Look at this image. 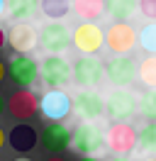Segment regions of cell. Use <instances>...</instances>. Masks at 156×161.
<instances>
[{
    "mask_svg": "<svg viewBox=\"0 0 156 161\" xmlns=\"http://www.w3.org/2000/svg\"><path fill=\"white\" fill-rule=\"evenodd\" d=\"M15 161H32V159H27V156H17Z\"/></svg>",
    "mask_w": 156,
    "mask_h": 161,
    "instance_id": "obj_33",
    "label": "cell"
},
{
    "mask_svg": "<svg viewBox=\"0 0 156 161\" xmlns=\"http://www.w3.org/2000/svg\"><path fill=\"white\" fill-rule=\"evenodd\" d=\"M136 76H139V80H142L144 86L156 88V56L142 59V64L136 66Z\"/></svg>",
    "mask_w": 156,
    "mask_h": 161,
    "instance_id": "obj_23",
    "label": "cell"
},
{
    "mask_svg": "<svg viewBox=\"0 0 156 161\" xmlns=\"http://www.w3.org/2000/svg\"><path fill=\"white\" fill-rule=\"evenodd\" d=\"M105 47L112 51V56H125L136 47V32L129 22H112V27L105 32Z\"/></svg>",
    "mask_w": 156,
    "mask_h": 161,
    "instance_id": "obj_7",
    "label": "cell"
},
{
    "mask_svg": "<svg viewBox=\"0 0 156 161\" xmlns=\"http://www.w3.org/2000/svg\"><path fill=\"white\" fill-rule=\"evenodd\" d=\"M78 161H100V159H98V156H81Z\"/></svg>",
    "mask_w": 156,
    "mask_h": 161,
    "instance_id": "obj_29",
    "label": "cell"
},
{
    "mask_svg": "<svg viewBox=\"0 0 156 161\" xmlns=\"http://www.w3.org/2000/svg\"><path fill=\"white\" fill-rule=\"evenodd\" d=\"M103 142L112 154H117L122 159L136 149V130L129 122H112L103 134Z\"/></svg>",
    "mask_w": 156,
    "mask_h": 161,
    "instance_id": "obj_1",
    "label": "cell"
},
{
    "mask_svg": "<svg viewBox=\"0 0 156 161\" xmlns=\"http://www.w3.org/2000/svg\"><path fill=\"white\" fill-rule=\"evenodd\" d=\"M5 108H8V112L15 120H32L39 110V98L29 88H20L8 98Z\"/></svg>",
    "mask_w": 156,
    "mask_h": 161,
    "instance_id": "obj_12",
    "label": "cell"
},
{
    "mask_svg": "<svg viewBox=\"0 0 156 161\" xmlns=\"http://www.w3.org/2000/svg\"><path fill=\"white\" fill-rule=\"evenodd\" d=\"M42 147L49 151V154H64V151L71 147V130L61 122H49L44 132H42Z\"/></svg>",
    "mask_w": 156,
    "mask_h": 161,
    "instance_id": "obj_15",
    "label": "cell"
},
{
    "mask_svg": "<svg viewBox=\"0 0 156 161\" xmlns=\"http://www.w3.org/2000/svg\"><path fill=\"white\" fill-rule=\"evenodd\" d=\"M136 5H139V12H142L144 17L156 22V0H136Z\"/></svg>",
    "mask_w": 156,
    "mask_h": 161,
    "instance_id": "obj_25",
    "label": "cell"
},
{
    "mask_svg": "<svg viewBox=\"0 0 156 161\" xmlns=\"http://www.w3.org/2000/svg\"><path fill=\"white\" fill-rule=\"evenodd\" d=\"M47 161H66V159H64V156H49Z\"/></svg>",
    "mask_w": 156,
    "mask_h": 161,
    "instance_id": "obj_31",
    "label": "cell"
},
{
    "mask_svg": "<svg viewBox=\"0 0 156 161\" xmlns=\"http://www.w3.org/2000/svg\"><path fill=\"white\" fill-rule=\"evenodd\" d=\"M42 115L51 122H61L71 115V95L66 91H47L39 100Z\"/></svg>",
    "mask_w": 156,
    "mask_h": 161,
    "instance_id": "obj_11",
    "label": "cell"
},
{
    "mask_svg": "<svg viewBox=\"0 0 156 161\" xmlns=\"http://www.w3.org/2000/svg\"><path fill=\"white\" fill-rule=\"evenodd\" d=\"M105 112L112 122H127L136 112V95L127 88H115L105 100Z\"/></svg>",
    "mask_w": 156,
    "mask_h": 161,
    "instance_id": "obj_6",
    "label": "cell"
},
{
    "mask_svg": "<svg viewBox=\"0 0 156 161\" xmlns=\"http://www.w3.org/2000/svg\"><path fill=\"white\" fill-rule=\"evenodd\" d=\"M139 44L144 51H149V56H156V22L144 25V30L139 32Z\"/></svg>",
    "mask_w": 156,
    "mask_h": 161,
    "instance_id": "obj_24",
    "label": "cell"
},
{
    "mask_svg": "<svg viewBox=\"0 0 156 161\" xmlns=\"http://www.w3.org/2000/svg\"><path fill=\"white\" fill-rule=\"evenodd\" d=\"M5 142H8V134H5V130H3V127H0V149H3V147H5Z\"/></svg>",
    "mask_w": 156,
    "mask_h": 161,
    "instance_id": "obj_28",
    "label": "cell"
},
{
    "mask_svg": "<svg viewBox=\"0 0 156 161\" xmlns=\"http://www.w3.org/2000/svg\"><path fill=\"white\" fill-rule=\"evenodd\" d=\"M5 42H8V34H5V30H3V27H0V49H3V47H5Z\"/></svg>",
    "mask_w": 156,
    "mask_h": 161,
    "instance_id": "obj_27",
    "label": "cell"
},
{
    "mask_svg": "<svg viewBox=\"0 0 156 161\" xmlns=\"http://www.w3.org/2000/svg\"><path fill=\"white\" fill-rule=\"evenodd\" d=\"M71 76L78 86H83V91H93L105 73H103V64L95 56H81L76 64H71Z\"/></svg>",
    "mask_w": 156,
    "mask_h": 161,
    "instance_id": "obj_10",
    "label": "cell"
},
{
    "mask_svg": "<svg viewBox=\"0 0 156 161\" xmlns=\"http://www.w3.org/2000/svg\"><path fill=\"white\" fill-rule=\"evenodd\" d=\"M136 110L146 122H156V88H149V91L142 93V98L136 103Z\"/></svg>",
    "mask_w": 156,
    "mask_h": 161,
    "instance_id": "obj_22",
    "label": "cell"
},
{
    "mask_svg": "<svg viewBox=\"0 0 156 161\" xmlns=\"http://www.w3.org/2000/svg\"><path fill=\"white\" fill-rule=\"evenodd\" d=\"M5 12V0H0V15Z\"/></svg>",
    "mask_w": 156,
    "mask_h": 161,
    "instance_id": "obj_32",
    "label": "cell"
},
{
    "mask_svg": "<svg viewBox=\"0 0 156 161\" xmlns=\"http://www.w3.org/2000/svg\"><path fill=\"white\" fill-rule=\"evenodd\" d=\"M39 44L49 56H61L71 47V30L64 22H47L39 30Z\"/></svg>",
    "mask_w": 156,
    "mask_h": 161,
    "instance_id": "obj_3",
    "label": "cell"
},
{
    "mask_svg": "<svg viewBox=\"0 0 156 161\" xmlns=\"http://www.w3.org/2000/svg\"><path fill=\"white\" fill-rule=\"evenodd\" d=\"M3 112H5V98L0 95V115H3Z\"/></svg>",
    "mask_w": 156,
    "mask_h": 161,
    "instance_id": "obj_30",
    "label": "cell"
},
{
    "mask_svg": "<svg viewBox=\"0 0 156 161\" xmlns=\"http://www.w3.org/2000/svg\"><path fill=\"white\" fill-rule=\"evenodd\" d=\"M136 147L146 156H156V122H146L136 132Z\"/></svg>",
    "mask_w": 156,
    "mask_h": 161,
    "instance_id": "obj_21",
    "label": "cell"
},
{
    "mask_svg": "<svg viewBox=\"0 0 156 161\" xmlns=\"http://www.w3.org/2000/svg\"><path fill=\"white\" fill-rule=\"evenodd\" d=\"M105 12L112 22H127L136 12V0H105Z\"/></svg>",
    "mask_w": 156,
    "mask_h": 161,
    "instance_id": "obj_19",
    "label": "cell"
},
{
    "mask_svg": "<svg viewBox=\"0 0 156 161\" xmlns=\"http://www.w3.org/2000/svg\"><path fill=\"white\" fill-rule=\"evenodd\" d=\"M37 139H39L37 130H34L32 125H25V122L15 125V127L8 132V144L17 151V154H29V151L37 147Z\"/></svg>",
    "mask_w": 156,
    "mask_h": 161,
    "instance_id": "obj_16",
    "label": "cell"
},
{
    "mask_svg": "<svg viewBox=\"0 0 156 161\" xmlns=\"http://www.w3.org/2000/svg\"><path fill=\"white\" fill-rule=\"evenodd\" d=\"M39 10V0H5V12L12 22H29Z\"/></svg>",
    "mask_w": 156,
    "mask_h": 161,
    "instance_id": "obj_17",
    "label": "cell"
},
{
    "mask_svg": "<svg viewBox=\"0 0 156 161\" xmlns=\"http://www.w3.org/2000/svg\"><path fill=\"white\" fill-rule=\"evenodd\" d=\"M39 78L44 80L51 91H64V86H68L73 80L71 64L64 56H47L39 64Z\"/></svg>",
    "mask_w": 156,
    "mask_h": 161,
    "instance_id": "obj_4",
    "label": "cell"
},
{
    "mask_svg": "<svg viewBox=\"0 0 156 161\" xmlns=\"http://www.w3.org/2000/svg\"><path fill=\"white\" fill-rule=\"evenodd\" d=\"M71 44L76 47L83 56H95L105 44V32L98 27L95 22H81L76 30L71 32Z\"/></svg>",
    "mask_w": 156,
    "mask_h": 161,
    "instance_id": "obj_2",
    "label": "cell"
},
{
    "mask_svg": "<svg viewBox=\"0 0 156 161\" xmlns=\"http://www.w3.org/2000/svg\"><path fill=\"white\" fill-rule=\"evenodd\" d=\"M71 10L83 22H95L105 15V0H73Z\"/></svg>",
    "mask_w": 156,
    "mask_h": 161,
    "instance_id": "obj_18",
    "label": "cell"
},
{
    "mask_svg": "<svg viewBox=\"0 0 156 161\" xmlns=\"http://www.w3.org/2000/svg\"><path fill=\"white\" fill-rule=\"evenodd\" d=\"M5 76H8V66H5V64H3V61H0V83H3V80H5Z\"/></svg>",
    "mask_w": 156,
    "mask_h": 161,
    "instance_id": "obj_26",
    "label": "cell"
},
{
    "mask_svg": "<svg viewBox=\"0 0 156 161\" xmlns=\"http://www.w3.org/2000/svg\"><path fill=\"white\" fill-rule=\"evenodd\" d=\"M112 161H127V159H120V156H117V159H112Z\"/></svg>",
    "mask_w": 156,
    "mask_h": 161,
    "instance_id": "obj_34",
    "label": "cell"
},
{
    "mask_svg": "<svg viewBox=\"0 0 156 161\" xmlns=\"http://www.w3.org/2000/svg\"><path fill=\"white\" fill-rule=\"evenodd\" d=\"M39 8L42 15L49 17V22H61L71 12V0H42Z\"/></svg>",
    "mask_w": 156,
    "mask_h": 161,
    "instance_id": "obj_20",
    "label": "cell"
},
{
    "mask_svg": "<svg viewBox=\"0 0 156 161\" xmlns=\"http://www.w3.org/2000/svg\"><path fill=\"white\" fill-rule=\"evenodd\" d=\"M8 42L17 54H27L29 56L39 47V32L29 22H15V27L8 32Z\"/></svg>",
    "mask_w": 156,
    "mask_h": 161,
    "instance_id": "obj_14",
    "label": "cell"
},
{
    "mask_svg": "<svg viewBox=\"0 0 156 161\" xmlns=\"http://www.w3.org/2000/svg\"><path fill=\"white\" fill-rule=\"evenodd\" d=\"M5 66H8L10 80L15 86H20V88H29L39 78V64L32 56H27V54H15L10 59V64H5Z\"/></svg>",
    "mask_w": 156,
    "mask_h": 161,
    "instance_id": "obj_9",
    "label": "cell"
},
{
    "mask_svg": "<svg viewBox=\"0 0 156 161\" xmlns=\"http://www.w3.org/2000/svg\"><path fill=\"white\" fill-rule=\"evenodd\" d=\"M71 110H76L78 117H83L86 122H93L98 117H103L105 112V100L100 98L98 91H81L71 100Z\"/></svg>",
    "mask_w": 156,
    "mask_h": 161,
    "instance_id": "obj_13",
    "label": "cell"
},
{
    "mask_svg": "<svg viewBox=\"0 0 156 161\" xmlns=\"http://www.w3.org/2000/svg\"><path fill=\"white\" fill-rule=\"evenodd\" d=\"M103 73H105L110 83L117 88H127L136 80V61L125 54V56H110L103 64Z\"/></svg>",
    "mask_w": 156,
    "mask_h": 161,
    "instance_id": "obj_5",
    "label": "cell"
},
{
    "mask_svg": "<svg viewBox=\"0 0 156 161\" xmlns=\"http://www.w3.org/2000/svg\"><path fill=\"white\" fill-rule=\"evenodd\" d=\"M71 147L78 154H83V156H93V154H98L105 147L103 132L98 130L93 122H83V125H78L76 130L71 132Z\"/></svg>",
    "mask_w": 156,
    "mask_h": 161,
    "instance_id": "obj_8",
    "label": "cell"
},
{
    "mask_svg": "<svg viewBox=\"0 0 156 161\" xmlns=\"http://www.w3.org/2000/svg\"><path fill=\"white\" fill-rule=\"evenodd\" d=\"M151 161H156V159H151Z\"/></svg>",
    "mask_w": 156,
    "mask_h": 161,
    "instance_id": "obj_35",
    "label": "cell"
}]
</instances>
